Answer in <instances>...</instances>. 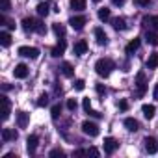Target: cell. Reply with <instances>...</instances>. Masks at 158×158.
I'll list each match as a JSON object with an SVG mask.
<instances>
[{
	"label": "cell",
	"instance_id": "25",
	"mask_svg": "<svg viewBox=\"0 0 158 158\" xmlns=\"http://www.w3.org/2000/svg\"><path fill=\"white\" fill-rule=\"evenodd\" d=\"M158 67V52H152L147 60V69H156Z\"/></svg>",
	"mask_w": 158,
	"mask_h": 158
},
{
	"label": "cell",
	"instance_id": "29",
	"mask_svg": "<svg viewBox=\"0 0 158 158\" xmlns=\"http://www.w3.org/2000/svg\"><path fill=\"white\" fill-rule=\"evenodd\" d=\"M99 19L104 21V23L110 21V10H108V8H101V10H99Z\"/></svg>",
	"mask_w": 158,
	"mask_h": 158
},
{
	"label": "cell",
	"instance_id": "11",
	"mask_svg": "<svg viewBox=\"0 0 158 158\" xmlns=\"http://www.w3.org/2000/svg\"><path fill=\"white\" fill-rule=\"evenodd\" d=\"M28 73H30V69H28L24 63H19V65H15V69H13V74H15V78H26V76H28Z\"/></svg>",
	"mask_w": 158,
	"mask_h": 158
},
{
	"label": "cell",
	"instance_id": "27",
	"mask_svg": "<svg viewBox=\"0 0 158 158\" xmlns=\"http://www.w3.org/2000/svg\"><path fill=\"white\" fill-rule=\"evenodd\" d=\"M52 30H54V34H56L58 37H61V39L65 37V26H63V24H60V23H54V24H52Z\"/></svg>",
	"mask_w": 158,
	"mask_h": 158
},
{
	"label": "cell",
	"instance_id": "6",
	"mask_svg": "<svg viewBox=\"0 0 158 158\" xmlns=\"http://www.w3.org/2000/svg\"><path fill=\"white\" fill-rule=\"evenodd\" d=\"M136 86H138V97L145 95L147 84H145V74H143V73H138V76H136Z\"/></svg>",
	"mask_w": 158,
	"mask_h": 158
},
{
	"label": "cell",
	"instance_id": "23",
	"mask_svg": "<svg viewBox=\"0 0 158 158\" xmlns=\"http://www.w3.org/2000/svg\"><path fill=\"white\" fill-rule=\"evenodd\" d=\"M112 26H114L115 30H125V28H127V23H125L123 17H115V19H112Z\"/></svg>",
	"mask_w": 158,
	"mask_h": 158
},
{
	"label": "cell",
	"instance_id": "14",
	"mask_svg": "<svg viewBox=\"0 0 158 158\" xmlns=\"http://www.w3.org/2000/svg\"><path fill=\"white\" fill-rule=\"evenodd\" d=\"M48 8H50V0H45V2H39L37 4V15H41V17H47L48 15Z\"/></svg>",
	"mask_w": 158,
	"mask_h": 158
},
{
	"label": "cell",
	"instance_id": "20",
	"mask_svg": "<svg viewBox=\"0 0 158 158\" xmlns=\"http://www.w3.org/2000/svg\"><path fill=\"white\" fill-rule=\"evenodd\" d=\"M125 127H127V130H130V132H136V130L139 128V123H138L134 117H127V119H125Z\"/></svg>",
	"mask_w": 158,
	"mask_h": 158
},
{
	"label": "cell",
	"instance_id": "28",
	"mask_svg": "<svg viewBox=\"0 0 158 158\" xmlns=\"http://www.w3.org/2000/svg\"><path fill=\"white\" fill-rule=\"evenodd\" d=\"M0 45L2 47H10L11 45V35L8 32H0Z\"/></svg>",
	"mask_w": 158,
	"mask_h": 158
},
{
	"label": "cell",
	"instance_id": "26",
	"mask_svg": "<svg viewBox=\"0 0 158 158\" xmlns=\"http://www.w3.org/2000/svg\"><path fill=\"white\" fill-rule=\"evenodd\" d=\"M143 24H149L152 30H158V15H154V17H143Z\"/></svg>",
	"mask_w": 158,
	"mask_h": 158
},
{
	"label": "cell",
	"instance_id": "46",
	"mask_svg": "<svg viewBox=\"0 0 158 158\" xmlns=\"http://www.w3.org/2000/svg\"><path fill=\"white\" fill-rule=\"evenodd\" d=\"M97 91H99V93H101V95H102V93H104V91H106V89H104V88H102V84H99V86H97Z\"/></svg>",
	"mask_w": 158,
	"mask_h": 158
},
{
	"label": "cell",
	"instance_id": "10",
	"mask_svg": "<svg viewBox=\"0 0 158 158\" xmlns=\"http://www.w3.org/2000/svg\"><path fill=\"white\" fill-rule=\"evenodd\" d=\"M0 99H2V119L6 121L10 117V114H11V102H10V99L6 95H2Z\"/></svg>",
	"mask_w": 158,
	"mask_h": 158
},
{
	"label": "cell",
	"instance_id": "19",
	"mask_svg": "<svg viewBox=\"0 0 158 158\" xmlns=\"http://www.w3.org/2000/svg\"><path fill=\"white\" fill-rule=\"evenodd\" d=\"M141 112H143V115H145L147 119H152L154 114H156V108H154L152 104H143V106H141Z\"/></svg>",
	"mask_w": 158,
	"mask_h": 158
},
{
	"label": "cell",
	"instance_id": "18",
	"mask_svg": "<svg viewBox=\"0 0 158 158\" xmlns=\"http://www.w3.org/2000/svg\"><path fill=\"white\" fill-rule=\"evenodd\" d=\"M139 43H141V41H139V37H134V39L127 45V48H125V50H127V54H134V52L139 48Z\"/></svg>",
	"mask_w": 158,
	"mask_h": 158
},
{
	"label": "cell",
	"instance_id": "17",
	"mask_svg": "<svg viewBox=\"0 0 158 158\" xmlns=\"http://www.w3.org/2000/svg\"><path fill=\"white\" fill-rule=\"evenodd\" d=\"M23 28L26 30V32H35V24H37V21H34V19H30V17H26V19H23Z\"/></svg>",
	"mask_w": 158,
	"mask_h": 158
},
{
	"label": "cell",
	"instance_id": "35",
	"mask_svg": "<svg viewBox=\"0 0 158 158\" xmlns=\"http://www.w3.org/2000/svg\"><path fill=\"white\" fill-rule=\"evenodd\" d=\"M134 4L139 8H147V6H151V0H134Z\"/></svg>",
	"mask_w": 158,
	"mask_h": 158
},
{
	"label": "cell",
	"instance_id": "24",
	"mask_svg": "<svg viewBox=\"0 0 158 158\" xmlns=\"http://www.w3.org/2000/svg\"><path fill=\"white\" fill-rule=\"evenodd\" d=\"M60 69H61L63 76H67V78H71V76L74 74V69H73V65H71V63H67V61H65V63H61V67H60Z\"/></svg>",
	"mask_w": 158,
	"mask_h": 158
},
{
	"label": "cell",
	"instance_id": "13",
	"mask_svg": "<svg viewBox=\"0 0 158 158\" xmlns=\"http://www.w3.org/2000/svg\"><path fill=\"white\" fill-rule=\"evenodd\" d=\"M93 34H95V39H97L99 45H106V43H108V35H106V32H104L102 28H95Z\"/></svg>",
	"mask_w": 158,
	"mask_h": 158
},
{
	"label": "cell",
	"instance_id": "41",
	"mask_svg": "<svg viewBox=\"0 0 158 158\" xmlns=\"http://www.w3.org/2000/svg\"><path fill=\"white\" fill-rule=\"evenodd\" d=\"M88 154H91V156H99L101 152H99V149H95V147H91V149L88 151Z\"/></svg>",
	"mask_w": 158,
	"mask_h": 158
},
{
	"label": "cell",
	"instance_id": "39",
	"mask_svg": "<svg viewBox=\"0 0 158 158\" xmlns=\"http://www.w3.org/2000/svg\"><path fill=\"white\" fill-rule=\"evenodd\" d=\"M119 110H121V112H127V110H128V102H127L125 99L119 101Z\"/></svg>",
	"mask_w": 158,
	"mask_h": 158
},
{
	"label": "cell",
	"instance_id": "40",
	"mask_svg": "<svg viewBox=\"0 0 158 158\" xmlns=\"http://www.w3.org/2000/svg\"><path fill=\"white\" fill-rule=\"evenodd\" d=\"M86 114H89L91 117H97V119H101V117H102V114H99V112H95V110H89V112H86Z\"/></svg>",
	"mask_w": 158,
	"mask_h": 158
},
{
	"label": "cell",
	"instance_id": "43",
	"mask_svg": "<svg viewBox=\"0 0 158 158\" xmlns=\"http://www.w3.org/2000/svg\"><path fill=\"white\" fill-rule=\"evenodd\" d=\"M112 4H114V6H123L125 0H112Z\"/></svg>",
	"mask_w": 158,
	"mask_h": 158
},
{
	"label": "cell",
	"instance_id": "5",
	"mask_svg": "<svg viewBox=\"0 0 158 158\" xmlns=\"http://www.w3.org/2000/svg\"><path fill=\"white\" fill-rule=\"evenodd\" d=\"M143 147H145V151L149 152V154H156L158 152V141L154 139V138H145L143 139Z\"/></svg>",
	"mask_w": 158,
	"mask_h": 158
},
{
	"label": "cell",
	"instance_id": "15",
	"mask_svg": "<svg viewBox=\"0 0 158 158\" xmlns=\"http://www.w3.org/2000/svg\"><path fill=\"white\" fill-rule=\"evenodd\" d=\"M17 132L13 130V128H2V139L4 141H13V139H17Z\"/></svg>",
	"mask_w": 158,
	"mask_h": 158
},
{
	"label": "cell",
	"instance_id": "33",
	"mask_svg": "<svg viewBox=\"0 0 158 158\" xmlns=\"http://www.w3.org/2000/svg\"><path fill=\"white\" fill-rule=\"evenodd\" d=\"M47 104H48V95L43 93V95L37 99V106H47Z\"/></svg>",
	"mask_w": 158,
	"mask_h": 158
},
{
	"label": "cell",
	"instance_id": "45",
	"mask_svg": "<svg viewBox=\"0 0 158 158\" xmlns=\"http://www.w3.org/2000/svg\"><path fill=\"white\" fill-rule=\"evenodd\" d=\"M152 97H154V101H158V84L154 86V91H152Z\"/></svg>",
	"mask_w": 158,
	"mask_h": 158
},
{
	"label": "cell",
	"instance_id": "38",
	"mask_svg": "<svg viewBox=\"0 0 158 158\" xmlns=\"http://www.w3.org/2000/svg\"><path fill=\"white\" fill-rule=\"evenodd\" d=\"M82 106H84V110H86V112H89V110H91V99H89V97H88V99H84V101H82Z\"/></svg>",
	"mask_w": 158,
	"mask_h": 158
},
{
	"label": "cell",
	"instance_id": "37",
	"mask_svg": "<svg viewBox=\"0 0 158 158\" xmlns=\"http://www.w3.org/2000/svg\"><path fill=\"white\" fill-rule=\"evenodd\" d=\"M48 156H52V158H54V156H60V158H61V156H65V152H63L61 149H52Z\"/></svg>",
	"mask_w": 158,
	"mask_h": 158
},
{
	"label": "cell",
	"instance_id": "4",
	"mask_svg": "<svg viewBox=\"0 0 158 158\" xmlns=\"http://www.w3.org/2000/svg\"><path fill=\"white\" fill-rule=\"evenodd\" d=\"M86 23H88V19H86L84 15H76V17H71V19H69V24H71L73 30H82Z\"/></svg>",
	"mask_w": 158,
	"mask_h": 158
},
{
	"label": "cell",
	"instance_id": "7",
	"mask_svg": "<svg viewBox=\"0 0 158 158\" xmlns=\"http://www.w3.org/2000/svg\"><path fill=\"white\" fill-rule=\"evenodd\" d=\"M102 145H104V152H106V154H112V152L119 147V143H117L115 138H104V143H102Z\"/></svg>",
	"mask_w": 158,
	"mask_h": 158
},
{
	"label": "cell",
	"instance_id": "12",
	"mask_svg": "<svg viewBox=\"0 0 158 158\" xmlns=\"http://www.w3.org/2000/svg\"><path fill=\"white\" fill-rule=\"evenodd\" d=\"M28 121H30V114L17 112V125H19V128H26L28 127Z\"/></svg>",
	"mask_w": 158,
	"mask_h": 158
},
{
	"label": "cell",
	"instance_id": "34",
	"mask_svg": "<svg viewBox=\"0 0 158 158\" xmlns=\"http://www.w3.org/2000/svg\"><path fill=\"white\" fill-rule=\"evenodd\" d=\"M35 32H37V34H41V35L47 32V28H45V24H43L41 21H37V24H35Z\"/></svg>",
	"mask_w": 158,
	"mask_h": 158
},
{
	"label": "cell",
	"instance_id": "3",
	"mask_svg": "<svg viewBox=\"0 0 158 158\" xmlns=\"http://www.w3.org/2000/svg\"><path fill=\"white\" fill-rule=\"evenodd\" d=\"M82 132L86 134V136H89V138H95V136H99V127L95 125V123H91V121H84L82 123Z\"/></svg>",
	"mask_w": 158,
	"mask_h": 158
},
{
	"label": "cell",
	"instance_id": "22",
	"mask_svg": "<svg viewBox=\"0 0 158 158\" xmlns=\"http://www.w3.org/2000/svg\"><path fill=\"white\" fill-rule=\"evenodd\" d=\"M145 41L152 47H158V34L156 32H147L145 34Z\"/></svg>",
	"mask_w": 158,
	"mask_h": 158
},
{
	"label": "cell",
	"instance_id": "8",
	"mask_svg": "<svg viewBox=\"0 0 158 158\" xmlns=\"http://www.w3.org/2000/svg\"><path fill=\"white\" fill-rule=\"evenodd\" d=\"M37 145H39V138H37L35 134L28 136V139H26V149H28L30 154H34V152L37 151Z\"/></svg>",
	"mask_w": 158,
	"mask_h": 158
},
{
	"label": "cell",
	"instance_id": "16",
	"mask_svg": "<svg viewBox=\"0 0 158 158\" xmlns=\"http://www.w3.org/2000/svg\"><path fill=\"white\" fill-rule=\"evenodd\" d=\"M69 6L74 11H84L86 10V0H69Z\"/></svg>",
	"mask_w": 158,
	"mask_h": 158
},
{
	"label": "cell",
	"instance_id": "30",
	"mask_svg": "<svg viewBox=\"0 0 158 158\" xmlns=\"http://www.w3.org/2000/svg\"><path fill=\"white\" fill-rule=\"evenodd\" d=\"M0 10H2V13L10 11L11 10V0H0Z\"/></svg>",
	"mask_w": 158,
	"mask_h": 158
},
{
	"label": "cell",
	"instance_id": "42",
	"mask_svg": "<svg viewBox=\"0 0 158 158\" xmlns=\"http://www.w3.org/2000/svg\"><path fill=\"white\" fill-rule=\"evenodd\" d=\"M82 154H88V151H82V149H78V151H74V156H82Z\"/></svg>",
	"mask_w": 158,
	"mask_h": 158
},
{
	"label": "cell",
	"instance_id": "1",
	"mask_svg": "<svg viewBox=\"0 0 158 158\" xmlns=\"http://www.w3.org/2000/svg\"><path fill=\"white\" fill-rule=\"evenodd\" d=\"M114 69H115V63H114L110 58H101V60H97V63H95V71H97V74H99L101 78H108Z\"/></svg>",
	"mask_w": 158,
	"mask_h": 158
},
{
	"label": "cell",
	"instance_id": "44",
	"mask_svg": "<svg viewBox=\"0 0 158 158\" xmlns=\"http://www.w3.org/2000/svg\"><path fill=\"white\" fill-rule=\"evenodd\" d=\"M6 24H8L10 30H15V23H13V21H6Z\"/></svg>",
	"mask_w": 158,
	"mask_h": 158
},
{
	"label": "cell",
	"instance_id": "47",
	"mask_svg": "<svg viewBox=\"0 0 158 158\" xmlns=\"http://www.w3.org/2000/svg\"><path fill=\"white\" fill-rule=\"evenodd\" d=\"M93 2H101V0H93Z\"/></svg>",
	"mask_w": 158,
	"mask_h": 158
},
{
	"label": "cell",
	"instance_id": "21",
	"mask_svg": "<svg viewBox=\"0 0 158 158\" xmlns=\"http://www.w3.org/2000/svg\"><path fill=\"white\" fill-rule=\"evenodd\" d=\"M65 47H67V45H65V41L61 39V41H60V43L52 48V56H54V58H60V56L65 52Z\"/></svg>",
	"mask_w": 158,
	"mask_h": 158
},
{
	"label": "cell",
	"instance_id": "32",
	"mask_svg": "<svg viewBox=\"0 0 158 158\" xmlns=\"http://www.w3.org/2000/svg\"><path fill=\"white\" fill-rule=\"evenodd\" d=\"M84 88H86V82L82 80V78H78V80H74V89H76V91H82Z\"/></svg>",
	"mask_w": 158,
	"mask_h": 158
},
{
	"label": "cell",
	"instance_id": "9",
	"mask_svg": "<svg viewBox=\"0 0 158 158\" xmlns=\"http://www.w3.org/2000/svg\"><path fill=\"white\" fill-rule=\"evenodd\" d=\"M73 52H74L76 56H84V54L88 52V43H86L84 39L76 41V43H74V47H73Z\"/></svg>",
	"mask_w": 158,
	"mask_h": 158
},
{
	"label": "cell",
	"instance_id": "36",
	"mask_svg": "<svg viewBox=\"0 0 158 158\" xmlns=\"http://www.w3.org/2000/svg\"><path fill=\"white\" fill-rule=\"evenodd\" d=\"M67 108L71 112H74L76 110V99H67Z\"/></svg>",
	"mask_w": 158,
	"mask_h": 158
},
{
	"label": "cell",
	"instance_id": "2",
	"mask_svg": "<svg viewBox=\"0 0 158 158\" xmlns=\"http://www.w3.org/2000/svg\"><path fill=\"white\" fill-rule=\"evenodd\" d=\"M19 56H23V58H30V60H35V58H39V48H35V47H19Z\"/></svg>",
	"mask_w": 158,
	"mask_h": 158
},
{
	"label": "cell",
	"instance_id": "31",
	"mask_svg": "<svg viewBox=\"0 0 158 158\" xmlns=\"http://www.w3.org/2000/svg\"><path fill=\"white\" fill-rule=\"evenodd\" d=\"M60 114H61V108H60V104H54V106H52V110H50V115H52V119H58V117H60Z\"/></svg>",
	"mask_w": 158,
	"mask_h": 158
}]
</instances>
